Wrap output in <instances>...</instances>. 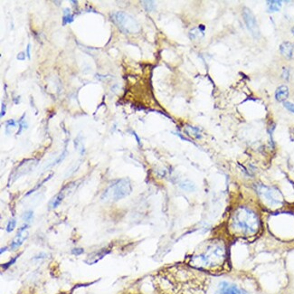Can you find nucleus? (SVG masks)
I'll return each instance as SVG.
<instances>
[{
    "mask_svg": "<svg viewBox=\"0 0 294 294\" xmlns=\"http://www.w3.org/2000/svg\"><path fill=\"white\" fill-rule=\"evenodd\" d=\"M30 50H31V44L28 43V45H27V48H26V55H27V58L30 59L31 57V54H30Z\"/></svg>",
    "mask_w": 294,
    "mask_h": 294,
    "instance_id": "nucleus-25",
    "label": "nucleus"
},
{
    "mask_svg": "<svg viewBox=\"0 0 294 294\" xmlns=\"http://www.w3.org/2000/svg\"><path fill=\"white\" fill-rule=\"evenodd\" d=\"M27 227H28V225L26 223H25L21 228L19 229V231L17 232V234L14 237V239H13V241L11 243V245H10L12 250H15L16 248L21 246L22 244L27 239V237H28Z\"/></svg>",
    "mask_w": 294,
    "mask_h": 294,
    "instance_id": "nucleus-7",
    "label": "nucleus"
},
{
    "mask_svg": "<svg viewBox=\"0 0 294 294\" xmlns=\"http://www.w3.org/2000/svg\"><path fill=\"white\" fill-rule=\"evenodd\" d=\"M204 36V32H202L199 28H194L192 29L189 33V36L192 40H195V39H198L202 36Z\"/></svg>",
    "mask_w": 294,
    "mask_h": 294,
    "instance_id": "nucleus-15",
    "label": "nucleus"
},
{
    "mask_svg": "<svg viewBox=\"0 0 294 294\" xmlns=\"http://www.w3.org/2000/svg\"><path fill=\"white\" fill-rule=\"evenodd\" d=\"M228 261L226 244L223 239H214L203 251L192 258L195 266L207 271H223Z\"/></svg>",
    "mask_w": 294,
    "mask_h": 294,
    "instance_id": "nucleus-2",
    "label": "nucleus"
},
{
    "mask_svg": "<svg viewBox=\"0 0 294 294\" xmlns=\"http://www.w3.org/2000/svg\"><path fill=\"white\" fill-rule=\"evenodd\" d=\"M111 19L119 29L125 34H137L140 31V25L136 19L126 12H115L111 14Z\"/></svg>",
    "mask_w": 294,
    "mask_h": 294,
    "instance_id": "nucleus-4",
    "label": "nucleus"
},
{
    "mask_svg": "<svg viewBox=\"0 0 294 294\" xmlns=\"http://www.w3.org/2000/svg\"><path fill=\"white\" fill-rule=\"evenodd\" d=\"M25 53H20V54H17V59H18V60H25Z\"/></svg>",
    "mask_w": 294,
    "mask_h": 294,
    "instance_id": "nucleus-26",
    "label": "nucleus"
},
{
    "mask_svg": "<svg viewBox=\"0 0 294 294\" xmlns=\"http://www.w3.org/2000/svg\"><path fill=\"white\" fill-rule=\"evenodd\" d=\"M216 294H245V292L239 290L235 285L229 283H222Z\"/></svg>",
    "mask_w": 294,
    "mask_h": 294,
    "instance_id": "nucleus-8",
    "label": "nucleus"
},
{
    "mask_svg": "<svg viewBox=\"0 0 294 294\" xmlns=\"http://www.w3.org/2000/svg\"><path fill=\"white\" fill-rule=\"evenodd\" d=\"M6 114V105L4 103L1 104V117Z\"/></svg>",
    "mask_w": 294,
    "mask_h": 294,
    "instance_id": "nucleus-24",
    "label": "nucleus"
},
{
    "mask_svg": "<svg viewBox=\"0 0 294 294\" xmlns=\"http://www.w3.org/2000/svg\"><path fill=\"white\" fill-rule=\"evenodd\" d=\"M262 223L258 214L251 208L239 206L230 215L227 228L233 236L251 238L261 230Z\"/></svg>",
    "mask_w": 294,
    "mask_h": 294,
    "instance_id": "nucleus-1",
    "label": "nucleus"
},
{
    "mask_svg": "<svg viewBox=\"0 0 294 294\" xmlns=\"http://www.w3.org/2000/svg\"><path fill=\"white\" fill-rule=\"evenodd\" d=\"M280 51L281 54L285 56L288 59L292 57V52H293V46L292 44L289 42H284L280 44Z\"/></svg>",
    "mask_w": 294,
    "mask_h": 294,
    "instance_id": "nucleus-10",
    "label": "nucleus"
},
{
    "mask_svg": "<svg viewBox=\"0 0 294 294\" xmlns=\"http://www.w3.org/2000/svg\"><path fill=\"white\" fill-rule=\"evenodd\" d=\"M180 187L181 188H183V189H185V190H187V191H193L195 190V185L192 183V182H190V181H188V180H186V181H183L181 184H180Z\"/></svg>",
    "mask_w": 294,
    "mask_h": 294,
    "instance_id": "nucleus-16",
    "label": "nucleus"
},
{
    "mask_svg": "<svg viewBox=\"0 0 294 294\" xmlns=\"http://www.w3.org/2000/svg\"><path fill=\"white\" fill-rule=\"evenodd\" d=\"M72 252L73 254H75V255H80V254H82L83 252V250L81 249V248H77V249H73Z\"/></svg>",
    "mask_w": 294,
    "mask_h": 294,
    "instance_id": "nucleus-22",
    "label": "nucleus"
},
{
    "mask_svg": "<svg viewBox=\"0 0 294 294\" xmlns=\"http://www.w3.org/2000/svg\"><path fill=\"white\" fill-rule=\"evenodd\" d=\"M284 107L286 108L288 110H290V111H291L292 113H294V104H293V103H291V102H288V101H285V102H284Z\"/></svg>",
    "mask_w": 294,
    "mask_h": 294,
    "instance_id": "nucleus-20",
    "label": "nucleus"
},
{
    "mask_svg": "<svg viewBox=\"0 0 294 294\" xmlns=\"http://www.w3.org/2000/svg\"><path fill=\"white\" fill-rule=\"evenodd\" d=\"M15 225H16V221H15V219H10L8 223H7V231L8 233H10V232H12L13 230L14 229V227H15Z\"/></svg>",
    "mask_w": 294,
    "mask_h": 294,
    "instance_id": "nucleus-18",
    "label": "nucleus"
},
{
    "mask_svg": "<svg viewBox=\"0 0 294 294\" xmlns=\"http://www.w3.org/2000/svg\"><path fill=\"white\" fill-rule=\"evenodd\" d=\"M7 248H6V249H5V251H7ZM3 252H4V248H2V249H1V253H3Z\"/></svg>",
    "mask_w": 294,
    "mask_h": 294,
    "instance_id": "nucleus-28",
    "label": "nucleus"
},
{
    "mask_svg": "<svg viewBox=\"0 0 294 294\" xmlns=\"http://www.w3.org/2000/svg\"><path fill=\"white\" fill-rule=\"evenodd\" d=\"M72 21H73V15H72L71 13H70V9L69 8H65V14H64V17H63V25H65L66 24L72 23Z\"/></svg>",
    "mask_w": 294,
    "mask_h": 294,
    "instance_id": "nucleus-14",
    "label": "nucleus"
},
{
    "mask_svg": "<svg viewBox=\"0 0 294 294\" xmlns=\"http://www.w3.org/2000/svg\"><path fill=\"white\" fill-rule=\"evenodd\" d=\"M288 76H289V72H288L287 69H284V71H283V78H285V79H288Z\"/></svg>",
    "mask_w": 294,
    "mask_h": 294,
    "instance_id": "nucleus-27",
    "label": "nucleus"
},
{
    "mask_svg": "<svg viewBox=\"0 0 294 294\" xmlns=\"http://www.w3.org/2000/svg\"><path fill=\"white\" fill-rule=\"evenodd\" d=\"M243 15H244V23H245L248 30L251 32L252 36H254V37H259V36H260V30H259L255 16L252 13L251 10L249 8H247V7L244 8Z\"/></svg>",
    "mask_w": 294,
    "mask_h": 294,
    "instance_id": "nucleus-6",
    "label": "nucleus"
},
{
    "mask_svg": "<svg viewBox=\"0 0 294 294\" xmlns=\"http://www.w3.org/2000/svg\"><path fill=\"white\" fill-rule=\"evenodd\" d=\"M289 96V89L285 85H281L278 87L275 92V98L278 101H284L287 100Z\"/></svg>",
    "mask_w": 294,
    "mask_h": 294,
    "instance_id": "nucleus-9",
    "label": "nucleus"
},
{
    "mask_svg": "<svg viewBox=\"0 0 294 294\" xmlns=\"http://www.w3.org/2000/svg\"><path fill=\"white\" fill-rule=\"evenodd\" d=\"M185 132L187 133L188 136L193 137V138H196V139H200L201 136L199 134V129L197 128H195L191 125H187L185 127Z\"/></svg>",
    "mask_w": 294,
    "mask_h": 294,
    "instance_id": "nucleus-11",
    "label": "nucleus"
},
{
    "mask_svg": "<svg viewBox=\"0 0 294 294\" xmlns=\"http://www.w3.org/2000/svg\"><path fill=\"white\" fill-rule=\"evenodd\" d=\"M6 125H7V129H9V127H15L16 123H15L14 120H8L6 122Z\"/></svg>",
    "mask_w": 294,
    "mask_h": 294,
    "instance_id": "nucleus-21",
    "label": "nucleus"
},
{
    "mask_svg": "<svg viewBox=\"0 0 294 294\" xmlns=\"http://www.w3.org/2000/svg\"><path fill=\"white\" fill-rule=\"evenodd\" d=\"M141 4H143L142 6L148 12H151L156 8V5L153 1H142Z\"/></svg>",
    "mask_w": 294,
    "mask_h": 294,
    "instance_id": "nucleus-17",
    "label": "nucleus"
},
{
    "mask_svg": "<svg viewBox=\"0 0 294 294\" xmlns=\"http://www.w3.org/2000/svg\"><path fill=\"white\" fill-rule=\"evenodd\" d=\"M33 216H34V212H33L32 210H28V211H26V212L23 215V219H24L25 222H29L30 220H32Z\"/></svg>",
    "mask_w": 294,
    "mask_h": 294,
    "instance_id": "nucleus-19",
    "label": "nucleus"
},
{
    "mask_svg": "<svg viewBox=\"0 0 294 294\" xmlns=\"http://www.w3.org/2000/svg\"><path fill=\"white\" fill-rule=\"evenodd\" d=\"M268 4V9L270 12H277L279 11L281 7V2L280 1H277V0H274V1H268L267 2Z\"/></svg>",
    "mask_w": 294,
    "mask_h": 294,
    "instance_id": "nucleus-12",
    "label": "nucleus"
},
{
    "mask_svg": "<svg viewBox=\"0 0 294 294\" xmlns=\"http://www.w3.org/2000/svg\"><path fill=\"white\" fill-rule=\"evenodd\" d=\"M16 258H17V256H16V257H14V259H12V260H11L10 262H8L7 264H4V265H2V267H3V268H5V269H7L8 266L11 265V264H13V263H14V262H15V260H16Z\"/></svg>",
    "mask_w": 294,
    "mask_h": 294,
    "instance_id": "nucleus-23",
    "label": "nucleus"
},
{
    "mask_svg": "<svg viewBox=\"0 0 294 294\" xmlns=\"http://www.w3.org/2000/svg\"><path fill=\"white\" fill-rule=\"evenodd\" d=\"M259 195L271 206H277L281 204L280 194L274 188L266 187V186H259Z\"/></svg>",
    "mask_w": 294,
    "mask_h": 294,
    "instance_id": "nucleus-5",
    "label": "nucleus"
},
{
    "mask_svg": "<svg viewBox=\"0 0 294 294\" xmlns=\"http://www.w3.org/2000/svg\"><path fill=\"white\" fill-rule=\"evenodd\" d=\"M64 193H59V194L51 201V207L52 208H56L62 203V201L64 199Z\"/></svg>",
    "mask_w": 294,
    "mask_h": 294,
    "instance_id": "nucleus-13",
    "label": "nucleus"
},
{
    "mask_svg": "<svg viewBox=\"0 0 294 294\" xmlns=\"http://www.w3.org/2000/svg\"><path fill=\"white\" fill-rule=\"evenodd\" d=\"M132 191L130 181L127 178H122L114 181L104 190L101 195V200L111 203L128 196Z\"/></svg>",
    "mask_w": 294,
    "mask_h": 294,
    "instance_id": "nucleus-3",
    "label": "nucleus"
}]
</instances>
